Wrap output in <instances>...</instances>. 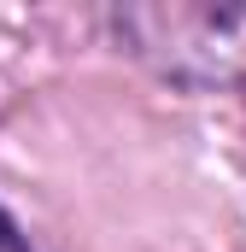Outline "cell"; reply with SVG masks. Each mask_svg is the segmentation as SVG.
<instances>
[{"label":"cell","instance_id":"cell-1","mask_svg":"<svg viewBox=\"0 0 246 252\" xmlns=\"http://www.w3.org/2000/svg\"><path fill=\"white\" fill-rule=\"evenodd\" d=\"M118 41L182 88H246V6L223 0H147L112 12Z\"/></svg>","mask_w":246,"mask_h":252},{"label":"cell","instance_id":"cell-2","mask_svg":"<svg viewBox=\"0 0 246 252\" xmlns=\"http://www.w3.org/2000/svg\"><path fill=\"white\" fill-rule=\"evenodd\" d=\"M0 252H35L30 241H24V229H18V223H12L6 211H0Z\"/></svg>","mask_w":246,"mask_h":252}]
</instances>
